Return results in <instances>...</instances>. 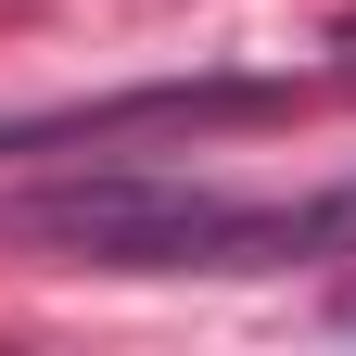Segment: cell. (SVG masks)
Segmentation results:
<instances>
[{
	"instance_id": "6da1fadb",
	"label": "cell",
	"mask_w": 356,
	"mask_h": 356,
	"mask_svg": "<svg viewBox=\"0 0 356 356\" xmlns=\"http://www.w3.org/2000/svg\"><path fill=\"white\" fill-rule=\"evenodd\" d=\"M0 242H51L76 267H293V254H343L356 242V178L305 204H229L191 178H64V191H13Z\"/></svg>"
},
{
	"instance_id": "7a4b0ae2",
	"label": "cell",
	"mask_w": 356,
	"mask_h": 356,
	"mask_svg": "<svg viewBox=\"0 0 356 356\" xmlns=\"http://www.w3.org/2000/svg\"><path fill=\"white\" fill-rule=\"evenodd\" d=\"M343 331H356V293H343Z\"/></svg>"
}]
</instances>
